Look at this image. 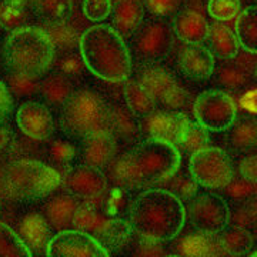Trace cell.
Returning a JSON list of instances; mask_svg holds the SVG:
<instances>
[{
    "instance_id": "1",
    "label": "cell",
    "mask_w": 257,
    "mask_h": 257,
    "mask_svg": "<svg viewBox=\"0 0 257 257\" xmlns=\"http://www.w3.org/2000/svg\"><path fill=\"white\" fill-rule=\"evenodd\" d=\"M182 155L176 145L147 138L132 152L113 159L109 167L116 183L128 187L165 183L180 169Z\"/></svg>"
},
{
    "instance_id": "2",
    "label": "cell",
    "mask_w": 257,
    "mask_h": 257,
    "mask_svg": "<svg viewBox=\"0 0 257 257\" xmlns=\"http://www.w3.org/2000/svg\"><path fill=\"white\" fill-rule=\"evenodd\" d=\"M186 206L175 193L149 189L130 204L128 223L133 233L149 243H169L183 230Z\"/></svg>"
},
{
    "instance_id": "3",
    "label": "cell",
    "mask_w": 257,
    "mask_h": 257,
    "mask_svg": "<svg viewBox=\"0 0 257 257\" xmlns=\"http://www.w3.org/2000/svg\"><path fill=\"white\" fill-rule=\"evenodd\" d=\"M86 69L109 83H124L132 72V55L127 43L109 25L86 29L79 42Z\"/></svg>"
},
{
    "instance_id": "4",
    "label": "cell",
    "mask_w": 257,
    "mask_h": 257,
    "mask_svg": "<svg viewBox=\"0 0 257 257\" xmlns=\"http://www.w3.org/2000/svg\"><path fill=\"white\" fill-rule=\"evenodd\" d=\"M55 46L42 28L25 26L10 32L3 45V62L13 73L40 77L55 62Z\"/></svg>"
},
{
    "instance_id": "5",
    "label": "cell",
    "mask_w": 257,
    "mask_h": 257,
    "mask_svg": "<svg viewBox=\"0 0 257 257\" xmlns=\"http://www.w3.org/2000/svg\"><path fill=\"white\" fill-rule=\"evenodd\" d=\"M111 104L90 87L74 90L62 106L60 124L67 136L83 140L87 136L109 130Z\"/></svg>"
},
{
    "instance_id": "6",
    "label": "cell",
    "mask_w": 257,
    "mask_h": 257,
    "mask_svg": "<svg viewBox=\"0 0 257 257\" xmlns=\"http://www.w3.org/2000/svg\"><path fill=\"white\" fill-rule=\"evenodd\" d=\"M8 192L19 200H39L55 192L62 177L53 167L35 159H20L5 169Z\"/></svg>"
},
{
    "instance_id": "7",
    "label": "cell",
    "mask_w": 257,
    "mask_h": 257,
    "mask_svg": "<svg viewBox=\"0 0 257 257\" xmlns=\"http://www.w3.org/2000/svg\"><path fill=\"white\" fill-rule=\"evenodd\" d=\"M175 45L172 25L160 16L145 19L128 37V52L142 63H157L166 59Z\"/></svg>"
},
{
    "instance_id": "8",
    "label": "cell",
    "mask_w": 257,
    "mask_h": 257,
    "mask_svg": "<svg viewBox=\"0 0 257 257\" xmlns=\"http://www.w3.org/2000/svg\"><path fill=\"white\" fill-rule=\"evenodd\" d=\"M189 173L199 186L219 190L230 183L234 176V167L223 149L206 146L190 155Z\"/></svg>"
},
{
    "instance_id": "9",
    "label": "cell",
    "mask_w": 257,
    "mask_h": 257,
    "mask_svg": "<svg viewBox=\"0 0 257 257\" xmlns=\"http://www.w3.org/2000/svg\"><path fill=\"white\" fill-rule=\"evenodd\" d=\"M229 204L214 193H196L189 199L186 219L203 234L216 236L230 223Z\"/></svg>"
},
{
    "instance_id": "10",
    "label": "cell",
    "mask_w": 257,
    "mask_h": 257,
    "mask_svg": "<svg viewBox=\"0 0 257 257\" xmlns=\"http://www.w3.org/2000/svg\"><path fill=\"white\" fill-rule=\"evenodd\" d=\"M139 84L149 93L153 101L167 110H176L186 104L189 94L167 69L149 63L139 73Z\"/></svg>"
},
{
    "instance_id": "11",
    "label": "cell",
    "mask_w": 257,
    "mask_h": 257,
    "mask_svg": "<svg viewBox=\"0 0 257 257\" xmlns=\"http://www.w3.org/2000/svg\"><path fill=\"white\" fill-rule=\"evenodd\" d=\"M193 113L199 124L209 132L220 133L233 124L237 116L234 100L221 89L200 93L193 104Z\"/></svg>"
},
{
    "instance_id": "12",
    "label": "cell",
    "mask_w": 257,
    "mask_h": 257,
    "mask_svg": "<svg viewBox=\"0 0 257 257\" xmlns=\"http://www.w3.org/2000/svg\"><path fill=\"white\" fill-rule=\"evenodd\" d=\"M111 253L100 240L83 230H60L46 248L49 257H109Z\"/></svg>"
},
{
    "instance_id": "13",
    "label": "cell",
    "mask_w": 257,
    "mask_h": 257,
    "mask_svg": "<svg viewBox=\"0 0 257 257\" xmlns=\"http://www.w3.org/2000/svg\"><path fill=\"white\" fill-rule=\"evenodd\" d=\"M190 120L177 110H157L147 113L139 120L140 133L146 138L160 139L176 146L183 140Z\"/></svg>"
},
{
    "instance_id": "14",
    "label": "cell",
    "mask_w": 257,
    "mask_h": 257,
    "mask_svg": "<svg viewBox=\"0 0 257 257\" xmlns=\"http://www.w3.org/2000/svg\"><path fill=\"white\" fill-rule=\"evenodd\" d=\"M62 183L66 192L89 202L97 200L109 192V180L103 170L84 163L66 170Z\"/></svg>"
},
{
    "instance_id": "15",
    "label": "cell",
    "mask_w": 257,
    "mask_h": 257,
    "mask_svg": "<svg viewBox=\"0 0 257 257\" xmlns=\"http://www.w3.org/2000/svg\"><path fill=\"white\" fill-rule=\"evenodd\" d=\"M18 127L23 135L33 140H49L55 132V121L50 110L43 103L35 100L25 101L16 114Z\"/></svg>"
},
{
    "instance_id": "16",
    "label": "cell",
    "mask_w": 257,
    "mask_h": 257,
    "mask_svg": "<svg viewBox=\"0 0 257 257\" xmlns=\"http://www.w3.org/2000/svg\"><path fill=\"white\" fill-rule=\"evenodd\" d=\"M180 72L192 80L209 79L216 67L214 56L202 43H184L177 53Z\"/></svg>"
},
{
    "instance_id": "17",
    "label": "cell",
    "mask_w": 257,
    "mask_h": 257,
    "mask_svg": "<svg viewBox=\"0 0 257 257\" xmlns=\"http://www.w3.org/2000/svg\"><path fill=\"white\" fill-rule=\"evenodd\" d=\"M117 153V140L109 130H103L82 140L80 153L84 165L97 169L107 167Z\"/></svg>"
},
{
    "instance_id": "18",
    "label": "cell",
    "mask_w": 257,
    "mask_h": 257,
    "mask_svg": "<svg viewBox=\"0 0 257 257\" xmlns=\"http://www.w3.org/2000/svg\"><path fill=\"white\" fill-rule=\"evenodd\" d=\"M173 33L184 43H202L207 37L209 22L194 9H179L173 18Z\"/></svg>"
},
{
    "instance_id": "19",
    "label": "cell",
    "mask_w": 257,
    "mask_h": 257,
    "mask_svg": "<svg viewBox=\"0 0 257 257\" xmlns=\"http://www.w3.org/2000/svg\"><path fill=\"white\" fill-rule=\"evenodd\" d=\"M80 207V202L70 193L57 194L49 199L43 207V217L49 226L55 230H66L73 226L76 213Z\"/></svg>"
},
{
    "instance_id": "20",
    "label": "cell",
    "mask_w": 257,
    "mask_h": 257,
    "mask_svg": "<svg viewBox=\"0 0 257 257\" xmlns=\"http://www.w3.org/2000/svg\"><path fill=\"white\" fill-rule=\"evenodd\" d=\"M145 20V6L142 0H116L111 9V23L120 36H132Z\"/></svg>"
},
{
    "instance_id": "21",
    "label": "cell",
    "mask_w": 257,
    "mask_h": 257,
    "mask_svg": "<svg viewBox=\"0 0 257 257\" xmlns=\"http://www.w3.org/2000/svg\"><path fill=\"white\" fill-rule=\"evenodd\" d=\"M18 231L20 239L26 243L30 251H43L46 254L49 240L52 239V227L42 214L30 213L19 221Z\"/></svg>"
},
{
    "instance_id": "22",
    "label": "cell",
    "mask_w": 257,
    "mask_h": 257,
    "mask_svg": "<svg viewBox=\"0 0 257 257\" xmlns=\"http://www.w3.org/2000/svg\"><path fill=\"white\" fill-rule=\"evenodd\" d=\"M206 40L209 42V50L211 55L220 60H231L239 55V39L234 30L224 23H211L209 25V32Z\"/></svg>"
},
{
    "instance_id": "23",
    "label": "cell",
    "mask_w": 257,
    "mask_h": 257,
    "mask_svg": "<svg viewBox=\"0 0 257 257\" xmlns=\"http://www.w3.org/2000/svg\"><path fill=\"white\" fill-rule=\"evenodd\" d=\"M109 132L117 142H133L139 135H142L138 116L121 103L110 107Z\"/></svg>"
},
{
    "instance_id": "24",
    "label": "cell",
    "mask_w": 257,
    "mask_h": 257,
    "mask_svg": "<svg viewBox=\"0 0 257 257\" xmlns=\"http://www.w3.org/2000/svg\"><path fill=\"white\" fill-rule=\"evenodd\" d=\"M113 217L114 216H111L106 207L97 204L96 202L86 203V204H80L79 210L76 213L73 227L87 231L94 237H97Z\"/></svg>"
},
{
    "instance_id": "25",
    "label": "cell",
    "mask_w": 257,
    "mask_h": 257,
    "mask_svg": "<svg viewBox=\"0 0 257 257\" xmlns=\"http://www.w3.org/2000/svg\"><path fill=\"white\" fill-rule=\"evenodd\" d=\"M217 236V246L224 254L229 256H246L254 244V237L251 231L241 226L224 227Z\"/></svg>"
},
{
    "instance_id": "26",
    "label": "cell",
    "mask_w": 257,
    "mask_h": 257,
    "mask_svg": "<svg viewBox=\"0 0 257 257\" xmlns=\"http://www.w3.org/2000/svg\"><path fill=\"white\" fill-rule=\"evenodd\" d=\"M73 92L70 79L59 72L47 74L39 83V94L53 107H62Z\"/></svg>"
},
{
    "instance_id": "27",
    "label": "cell",
    "mask_w": 257,
    "mask_h": 257,
    "mask_svg": "<svg viewBox=\"0 0 257 257\" xmlns=\"http://www.w3.org/2000/svg\"><path fill=\"white\" fill-rule=\"evenodd\" d=\"M45 25L46 26L42 29L49 35L55 46V50H59L60 53H66V52H73L74 47H79L80 33L70 20L63 19Z\"/></svg>"
},
{
    "instance_id": "28",
    "label": "cell",
    "mask_w": 257,
    "mask_h": 257,
    "mask_svg": "<svg viewBox=\"0 0 257 257\" xmlns=\"http://www.w3.org/2000/svg\"><path fill=\"white\" fill-rule=\"evenodd\" d=\"M230 146L239 152H246L256 147L257 123L254 117H241L234 120L229 128Z\"/></svg>"
},
{
    "instance_id": "29",
    "label": "cell",
    "mask_w": 257,
    "mask_h": 257,
    "mask_svg": "<svg viewBox=\"0 0 257 257\" xmlns=\"http://www.w3.org/2000/svg\"><path fill=\"white\" fill-rule=\"evenodd\" d=\"M236 36L243 50L256 53L257 46V9L254 5L241 10L236 22Z\"/></svg>"
},
{
    "instance_id": "30",
    "label": "cell",
    "mask_w": 257,
    "mask_h": 257,
    "mask_svg": "<svg viewBox=\"0 0 257 257\" xmlns=\"http://www.w3.org/2000/svg\"><path fill=\"white\" fill-rule=\"evenodd\" d=\"M224 62L227 63L220 64L217 70L214 67V82L226 90H239L243 86H246L251 74L246 69H243L234 59Z\"/></svg>"
},
{
    "instance_id": "31",
    "label": "cell",
    "mask_w": 257,
    "mask_h": 257,
    "mask_svg": "<svg viewBox=\"0 0 257 257\" xmlns=\"http://www.w3.org/2000/svg\"><path fill=\"white\" fill-rule=\"evenodd\" d=\"M132 233L133 230L130 227V223L114 216L97 236V239L100 240L101 244L111 253V251L124 247L128 243V240L132 239Z\"/></svg>"
},
{
    "instance_id": "32",
    "label": "cell",
    "mask_w": 257,
    "mask_h": 257,
    "mask_svg": "<svg viewBox=\"0 0 257 257\" xmlns=\"http://www.w3.org/2000/svg\"><path fill=\"white\" fill-rule=\"evenodd\" d=\"M32 13L43 23L57 22L69 18L72 0H29Z\"/></svg>"
},
{
    "instance_id": "33",
    "label": "cell",
    "mask_w": 257,
    "mask_h": 257,
    "mask_svg": "<svg viewBox=\"0 0 257 257\" xmlns=\"http://www.w3.org/2000/svg\"><path fill=\"white\" fill-rule=\"evenodd\" d=\"M124 101L126 106L138 117H142L156 109V103L149 96V93L139 84L136 79L130 77L124 82Z\"/></svg>"
},
{
    "instance_id": "34",
    "label": "cell",
    "mask_w": 257,
    "mask_h": 257,
    "mask_svg": "<svg viewBox=\"0 0 257 257\" xmlns=\"http://www.w3.org/2000/svg\"><path fill=\"white\" fill-rule=\"evenodd\" d=\"M33 253L9 226L0 223V257H32Z\"/></svg>"
},
{
    "instance_id": "35",
    "label": "cell",
    "mask_w": 257,
    "mask_h": 257,
    "mask_svg": "<svg viewBox=\"0 0 257 257\" xmlns=\"http://www.w3.org/2000/svg\"><path fill=\"white\" fill-rule=\"evenodd\" d=\"M30 22V12L26 8H19L9 3L0 2V28L13 32L16 29L28 26Z\"/></svg>"
},
{
    "instance_id": "36",
    "label": "cell",
    "mask_w": 257,
    "mask_h": 257,
    "mask_svg": "<svg viewBox=\"0 0 257 257\" xmlns=\"http://www.w3.org/2000/svg\"><path fill=\"white\" fill-rule=\"evenodd\" d=\"M47 153L49 157L57 165H69L79 156L80 150L70 139L55 138L49 142Z\"/></svg>"
},
{
    "instance_id": "37",
    "label": "cell",
    "mask_w": 257,
    "mask_h": 257,
    "mask_svg": "<svg viewBox=\"0 0 257 257\" xmlns=\"http://www.w3.org/2000/svg\"><path fill=\"white\" fill-rule=\"evenodd\" d=\"M39 77L35 76H26L22 73H13L10 72L6 77V84L9 87L13 96L16 97H30L39 93Z\"/></svg>"
},
{
    "instance_id": "38",
    "label": "cell",
    "mask_w": 257,
    "mask_h": 257,
    "mask_svg": "<svg viewBox=\"0 0 257 257\" xmlns=\"http://www.w3.org/2000/svg\"><path fill=\"white\" fill-rule=\"evenodd\" d=\"M210 136H209V130L204 128L202 124H199L197 121L189 123V127L186 130L183 140L179 143V146L183 149L186 153L192 155L194 152L200 150L203 147L209 146Z\"/></svg>"
},
{
    "instance_id": "39",
    "label": "cell",
    "mask_w": 257,
    "mask_h": 257,
    "mask_svg": "<svg viewBox=\"0 0 257 257\" xmlns=\"http://www.w3.org/2000/svg\"><path fill=\"white\" fill-rule=\"evenodd\" d=\"M207 12L216 22H229L241 12L240 0H209Z\"/></svg>"
},
{
    "instance_id": "40",
    "label": "cell",
    "mask_w": 257,
    "mask_h": 257,
    "mask_svg": "<svg viewBox=\"0 0 257 257\" xmlns=\"http://www.w3.org/2000/svg\"><path fill=\"white\" fill-rule=\"evenodd\" d=\"M53 63H55L56 72L67 76L69 79L82 76L84 73V70H87L84 63H83L82 56L79 53H74V52L62 53V56H59V59Z\"/></svg>"
},
{
    "instance_id": "41",
    "label": "cell",
    "mask_w": 257,
    "mask_h": 257,
    "mask_svg": "<svg viewBox=\"0 0 257 257\" xmlns=\"http://www.w3.org/2000/svg\"><path fill=\"white\" fill-rule=\"evenodd\" d=\"M167 182H169L167 184L170 186V192L175 193L180 199H190L193 194L197 193L199 184L193 180L190 175H179V170Z\"/></svg>"
},
{
    "instance_id": "42",
    "label": "cell",
    "mask_w": 257,
    "mask_h": 257,
    "mask_svg": "<svg viewBox=\"0 0 257 257\" xmlns=\"http://www.w3.org/2000/svg\"><path fill=\"white\" fill-rule=\"evenodd\" d=\"M111 0H83V15L92 22H101L111 15Z\"/></svg>"
},
{
    "instance_id": "43",
    "label": "cell",
    "mask_w": 257,
    "mask_h": 257,
    "mask_svg": "<svg viewBox=\"0 0 257 257\" xmlns=\"http://www.w3.org/2000/svg\"><path fill=\"white\" fill-rule=\"evenodd\" d=\"M142 3L153 16L167 18L179 12L183 0H142Z\"/></svg>"
},
{
    "instance_id": "44",
    "label": "cell",
    "mask_w": 257,
    "mask_h": 257,
    "mask_svg": "<svg viewBox=\"0 0 257 257\" xmlns=\"http://www.w3.org/2000/svg\"><path fill=\"white\" fill-rule=\"evenodd\" d=\"M224 189L227 190V194H230V197H233L234 200H244L256 193V183L244 180L243 177H241V180H236L233 176V179L230 180V183Z\"/></svg>"
},
{
    "instance_id": "45",
    "label": "cell",
    "mask_w": 257,
    "mask_h": 257,
    "mask_svg": "<svg viewBox=\"0 0 257 257\" xmlns=\"http://www.w3.org/2000/svg\"><path fill=\"white\" fill-rule=\"evenodd\" d=\"M13 94L9 90L8 84L0 79V123L9 119L13 110Z\"/></svg>"
},
{
    "instance_id": "46",
    "label": "cell",
    "mask_w": 257,
    "mask_h": 257,
    "mask_svg": "<svg viewBox=\"0 0 257 257\" xmlns=\"http://www.w3.org/2000/svg\"><path fill=\"white\" fill-rule=\"evenodd\" d=\"M257 159L256 156L253 155H248L246 156L241 162L239 163V172L240 176L244 179V180H248L251 183H256V166H257Z\"/></svg>"
},
{
    "instance_id": "47",
    "label": "cell",
    "mask_w": 257,
    "mask_h": 257,
    "mask_svg": "<svg viewBox=\"0 0 257 257\" xmlns=\"http://www.w3.org/2000/svg\"><path fill=\"white\" fill-rule=\"evenodd\" d=\"M254 216H256V209L253 206V209H247L244 210L243 207H240V210L237 209L236 214H230V221H234L236 224L234 226H241V227H246L247 224L254 223Z\"/></svg>"
},
{
    "instance_id": "48",
    "label": "cell",
    "mask_w": 257,
    "mask_h": 257,
    "mask_svg": "<svg viewBox=\"0 0 257 257\" xmlns=\"http://www.w3.org/2000/svg\"><path fill=\"white\" fill-rule=\"evenodd\" d=\"M10 140H12L10 130L5 126H2V123H0V153L8 149V146L10 145Z\"/></svg>"
},
{
    "instance_id": "49",
    "label": "cell",
    "mask_w": 257,
    "mask_h": 257,
    "mask_svg": "<svg viewBox=\"0 0 257 257\" xmlns=\"http://www.w3.org/2000/svg\"><path fill=\"white\" fill-rule=\"evenodd\" d=\"M3 2L13 6H19V8H26L29 5V0H3Z\"/></svg>"
},
{
    "instance_id": "50",
    "label": "cell",
    "mask_w": 257,
    "mask_h": 257,
    "mask_svg": "<svg viewBox=\"0 0 257 257\" xmlns=\"http://www.w3.org/2000/svg\"><path fill=\"white\" fill-rule=\"evenodd\" d=\"M5 169H6V167H2V166H0V183H2L3 179H5Z\"/></svg>"
},
{
    "instance_id": "51",
    "label": "cell",
    "mask_w": 257,
    "mask_h": 257,
    "mask_svg": "<svg viewBox=\"0 0 257 257\" xmlns=\"http://www.w3.org/2000/svg\"><path fill=\"white\" fill-rule=\"evenodd\" d=\"M0 207H2V203H0Z\"/></svg>"
},
{
    "instance_id": "52",
    "label": "cell",
    "mask_w": 257,
    "mask_h": 257,
    "mask_svg": "<svg viewBox=\"0 0 257 257\" xmlns=\"http://www.w3.org/2000/svg\"><path fill=\"white\" fill-rule=\"evenodd\" d=\"M240 2H241V0H240Z\"/></svg>"
}]
</instances>
